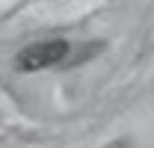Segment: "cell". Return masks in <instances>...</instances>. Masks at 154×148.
<instances>
[{
	"mask_svg": "<svg viewBox=\"0 0 154 148\" xmlns=\"http://www.w3.org/2000/svg\"><path fill=\"white\" fill-rule=\"evenodd\" d=\"M71 54V45L68 39H38L33 45L21 48L12 65L15 71L21 74H33V71H45V68H54V65H62Z\"/></svg>",
	"mask_w": 154,
	"mask_h": 148,
	"instance_id": "6da1fadb",
	"label": "cell"
}]
</instances>
